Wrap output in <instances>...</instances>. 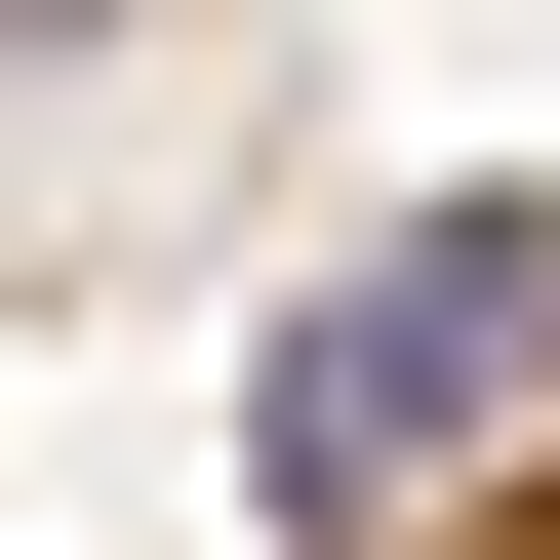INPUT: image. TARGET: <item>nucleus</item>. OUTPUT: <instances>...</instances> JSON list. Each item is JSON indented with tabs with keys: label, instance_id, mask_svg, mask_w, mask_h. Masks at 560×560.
Here are the masks:
<instances>
[{
	"label": "nucleus",
	"instance_id": "obj_1",
	"mask_svg": "<svg viewBox=\"0 0 560 560\" xmlns=\"http://www.w3.org/2000/svg\"><path fill=\"white\" fill-rule=\"evenodd\" d=\"M241 480H280V560H441V521H521V480H560V200H400V241H320V280H280Z\"/></svg>",
	"mask_w": 560,
	"mask_h": 560
}]
</instances>
